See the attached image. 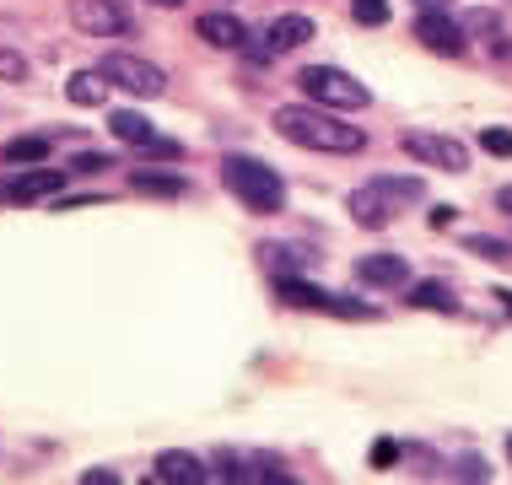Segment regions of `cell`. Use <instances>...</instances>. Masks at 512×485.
I'll return each mask as SVG.
<instances>
[{
	"instance_id": "5b68a950",
	"label": "cell",
	"mask_w": 512,
	"mask_h": 485,
	"mask_svg": "<svg viewBox=\"0 0 512 485\" xmlns=\"http://www.w3.org/2000/svg\"><path fill=\"white\" fill-rule=\"evenodd\" d=\"M98 71H103V81L108 87H119V92H130V97H162L168 92V71L162 65H151V60H141V54H103L98 60Z\"/></svg>"
},
{
	"instance_id": "8fae6325",
	"label": "cell",
	"mask_w": 512,
	"mask_h": 485,
	"mask_svg": "<svg viewBox=\"0 0 512 485\" xmlns=\"http://www.w3.org/2000/svg\"><path fill=\"white\" fill-rule=\"evenodd\" d=\"M415 44L442 54V60H459V54L469 49L464 44V27L453 22L448 11H421V17H415Z\"/></svg>"
},
{
	"instance_id": "d6986e66",
	"label": "cell",
	"mask_w": 512,
	"mask_h": 485,
	"mask_svg": "<svg viewBox=\"0 0 512 485\" xmlns=\"http://www.w3.org/2000/svg\"><path fill=\"white\" fill-rule=\"evenodd\" d=\"M130 189L135 194H157V200H178V194H184V178H178L173 168H135L130 173Z\"/></svg>"
},
{
	"instance_id": "ba28073f",
	"label": "cell",
	"mask_w": 512,
	"mask_h": 485,
	"mask_svg": "<svg viewBox=\"0 0 512 485\" xmlns=\"http://www.w3.org/2000/svg\"><path fill=\"white\" fill-rule=\"evenodd\" d=\"M71 22L87 38H124L135 33V17L124 0H71Z\"/></svg>"
},
{
	"instance_id": "ffe728a7",
	"label": "cell",
	"mask_w": 512,
	"mask_h": 485,
	"mask_svg": "<svg viewBox=\"0 0 512 485\" xmlns=\"http://www.w3.org/2000/svg\"><path fill=\"white\" fill-rule=\"evenodd\" d=\"M49 157V135H17V141L0 146V162L6 168H38Z\"/></svg>"
},
{
	"instance_id": "5bb4252c",
	"label": "cell",
	"mask_w": 512,
	"mask_h": 485,
	"mask_svg": "<svg viewBox=\"0 0 512 485\" xmlns=\"http://www.w3.org/2000/svg\"><path fill=\"white\" fill-rule=\"evenodd\" d=\"M195 33H200L211 49H243L248 27H243V17H232V11H200V17H195Z\"/></svg>"
},
{
	"instance_id": "484cf974",
	"label": "cell",
	"mask_w": 512,
	"mask_h": 485,
	"mask_svg": "<svg viewBox=\"0 0 512 485\" xmlns=\"http://www.w3.org/2000/svg\"><path fill=\"white\" fill-rule=\"evenodd\" d=\"M0 76H6V81H27V60L17 49H0Z\"/></svg>"
},
{
	"instance_id": "3957f363",
	"label": "cell",
	"mask_w": 512,
	"mask_h": 485,
	"mask_svg": "<svg viewBox=\"0 0 512 485\" xmlns=\"http://www.w3.org/2000/svg\"><path fill=\"white\" fill-rule=\"evenodd\" d=\"M221 184L238 194V200H243L254 216L286 211V184H281V173H275L270 162H259V157H243V151L221 157Z\"/></svg>"
},
{
	"instance_id": "277c9868",
	"label": "cell",
	"mask_w": 512,
	"mask_h": 485,
	"mask_svg": "<svg viewBox=\"0 0 512 485\" xmlns=\"http://www.w3.org/2000/svg\"><path fill=\"white\" fill-rule=\"evenodd\" d=\"M297 87H302V97H308V103L335 108V114H362V108L372 103V92H367L351 71H340V65H302Z\"/></svg>"
},
{
	"instance_id": "4dcf8cb0",
	"label": "cell",
	"mask_w": 512,
	"mask_h": 485,
	"mask_svg": "<svg viewBox=\"0 0 512 485\" xmlns=\"http://www.w3.org/2000/svg\"><path fill=\"white\" fill-rule=\"evenodd\" d=\"M81 485H119L114 469H81Z\"/></svg>"
},
{
	"instance_id": "836d02e7",
	"label": "cell",
	"mask_w": 512,
	"mask_h": 485,
	"mask_svg": "<svg viewBox=\"0 0 512 485\" xmlns=\"http://www.w3.org/2000/svg\"><path fill=\"white\" fill-rule=\"evenodd\" d=\"M421 11H448V0H415Z\"/></svg>"
},
{
	"instance_id": "8d00e7d4",
	"label": "cell",
	"mask_w": 512,
	"mask_h": 485,
	"mask_svg": "<svg viewBox=\"0 0 512 485\" xmlns=\"http://www.w3.org/2000/svg\"><path fill=\"white\" fill-rule=\"evenodd\" d=\"M507 459H512V442H507Z\"/></svg>"
},
{
	"instance_id": "cb8c5ba5",
	"label": "cell",
	"mask_w": 512,
	"mask_h": 485,
	"mask_svg": "<svg viewBox=\"0 0 512 485\" xmlns=\"http://www.w3.org/2000/svg\"><path fill=\"white\" fill-rule=\"evenodd\" d=\"M480 151H491V157H512V130H502V124L480 130Z\"/></svg>"
},
{
	"instance_id": "44dd1931",
	"label": "cell",
	"mask_w": 512,
	"mask_h": 485,
	"mask_svg": "<svg viewBox=\"0 0 512 485\" xmlns=\"http://www.w3.org/2000/svg\"><path fill=\"white\" fill-rule=\"evenodd\" d=\"M65 97H71L76 108H103V103H108V81H103V71H76L71 81H65Z\"/></svg>"
},
{
	"instance_id": "9a60e30c",
	"label": "cell",
	"mask_w": 512,
	"mask_h": 485,
	"mask_svg": "<svg viewBox=\"0 0 512 485\" xmlns=\"http://www.w3.org/2000/svg\"><path fill=\"white\" fill-rule=\"evenodd\" d=\"M313 38V22L302 17V11H286V17H275L270 27H265V44H270V54H292V49H302Z\"/></svg>"
},
{
	"instance_id": "d590c367",
	"label": "cell",
	"mask_w": 512,
	"mask_h": 485,
	"mask_svg": "<svg viewBox=\"0 0 512 485\" xmlns=\"http://www.w3.org/2000/svg\"><path fill=\"white\" fill-rule=\"evenodd\" d=\"M496 297H502V302H507V308H512V291H496Z\"/></svg>"
},
{
	"instance_id": "f546056e",
	"label": "cell",
	"mask_w": 512,
	"mask_h": 485,
	"mask_svg": "<svg viewBox=\"0 0 512 485\" xmlns=\"http://www.w3.org/2000/svg\"><path fill=\"white\" fill-rule=\"evenodd\" d=\"M399 459V448H394V442H372V469H389Z\"/></svg>"
},
{
	"instance_id": "e575fe53",
	"label": "cell",
	"mask_w": 512,
	"mask_h": 485,
	"mask_svg": "<svg viewBox=\"0 0 512 485\" xmlns=\"http://www.w3.org/2000/svg\"><path fill=\"white\" fill-rule=\"evenodd\" d=\"M151 6H173V11H178V6H184V0H151Z\"/></svg>"
},
{
	"instance_id": "30bf717a",
	"label": "cell",
	"mask_w": 512,
	"mask_h": 485,
	"mask_svg": "<svg viewBox=\"0 0 512 485\" xmlns=\"http://www.w3.org/2000/svg\"><path fill=\"white\" fill-rule=\"evenodd\" d=\"M211 480H275L286 485L292 475H286L275 459H259V453H238V448H221L211 459Z\"/></svg>"
},
{
	"instance_id": "f1b7e54d",
	"label": "cell",
	"mask_w": 512,
	"mask_h": 485,
	"mask_svg": "<svg viewBox=\"0 0 512 485\" xmlns=\"http://www.w3.org/2000/svg\"><path fill=\"white\" fill-rule=\"evenodd\" d=\"M453 475H459V480H491V469H486V459H459V464H453Z\"/></svg>"
},
{
	"instance_id": "7c38bea8",
	"label": "cell",
	"mask_w": 512,
	"mask_h": 485,
	"mask_svg": "<svg viewBox=\"0 0 512 485\" xmlns=\"http://www.w3.org/2000/svg\"><path fill=\"white\" fill-rule=\"evenodd\" d=\"M151 480H157V485H205V480H211V464L195 459V453H184V448H173V453H157Z\"/></svg>"
},
{
	"instance_id": "83f0119b",
	"label": "cell",
	"mask_w": 512,
	"mask_h": 485,
	"mask_svg": "<svg viewBox=\"0 0 512 485\" xmlns=\"http://www.w3.org/2000/svg\"><path fill=\"white\" fill-rule=\"evenodd\" d=\"M103 168H108L103 151H81V157H71V173H103Z\"/></svg>"
},
{
	"instance_id": "7402d4cb",
	"label": "cell",
	"mask_w": 512,
	"mask_h": 485,
	"mask_svg": "<svg viewBox=\"0 0 512 485\" xmlns=\"http://www.w3.org/2000/svg\"><path fill=\"white\" fill-rule=\"evenodd\" d=\"M464 248H469V254H480V259H491V265H512V243L507 238H486V232H475Z\"/></svg>"
},
{
	"instance_id": "6da1fadb",
	"label": "cell",
	"mask_w": 512,
	"mask_h": 485,
	"mask_svg": "<svg viewBox=\"0 0 512 485\" xmlns=\"http://www.w3.org/2000/svg\"><path fill=\"white\" fill-rule=\"evenodd\" d=\"M275 135L292 141V146H302V151H324V157H356V151L367 146L362 124H345V114L318 108V103L275 108Z\"/></svg>"
},
{
	"instance_id": "d6a6232c",
	"label": "cell",
	"mask_w": 512,
	"mask_h": 485,
	"mask_svg": "<svg viewBox=\"0 0 512 485\" xmlns=\"http://www.w3.org/2000/svg\"><path fill=\"white\" fill-rule=\"evenodd\" d=\"M496 211H502V216H512V184H502V189H496Z\"/></svg>"
},
{
	"instance_id": "1f68e13d",
	"label": "cell",
	"mask_w": 512,
	"mask_h": 485,
	"mask_svg": "<svg viewBox=\"0 0 512 485\" xmlns=\"http://www.w3.org/2000/svg\"><path fill=\"white\" fill-rule=\"evenodd\" d=\"M426 216H432V227H448V221H453V205H432Z\"/></svg>"
},
{
	"instance_id": "7a4b0ae2",
	"label": "cell",
	"mask_w": 512,
	"mask_h": 485,
	"mask_svg": "<svg viewBox=\"0 0 512 485\" xmlns=\"http://www.w3.org/2000/svg\"><path fill=\"white\" fill-rule=\"evenodd\" d=\"M421 194H426L421 178H367V184H356L345 194V211H351L356 227L378 232V227H389L405 205H421Z\"/></svg>"
},
{
	"instance_id": "8992f818",
	"label": "cell",
	"mask_w": 512,
	"mask_h": 485,
	"mask_svg": "<svg viewBox=\"0 0 512 485\" xmlns=\"http://www.w3.org/2000/svg\"><path fill=\"white\" fill-rule=\"evenodd\" d=\"M275 291H281V302H286V308H313V313H335V318H372L367 302L335 297V291L313 286L308 275H281V281H275Z\"/></svg>"
},
{
	"instance_id": "9c48e42d",
	"label": "cell",
	"mask_w": 512,
	"mask_h": 485,
	"mask_svg": "<svg viewBox=\"0 0 512 485\" xmlns=\"http://www.w3.org/2000/svg\"><path fill=\"white\" fill-rule=\"evenodd\" d=\"M65 178H71V168H22L17 178H0V200L11 205H33V200H49V194L65 189Z\"/></svg>"
},
{
	"instance_id": "ac0fdd59",
	"label": "cell",
	"mask_w": 512,
	"mask_h": 485,
	"mask_svg": "<svg viewBox=\"0 0 512 485\" xmlns=\"http://www.w3.org/2000/svg\"><path fill=\"white\" fill-rule=\"evenodd\" d=\"M108 130H114V141H124V146H146L151 135H157V124L146 114H135V108H114V114H108Z\"/></svg>"
},
{
	"instance_id": "e0dca14e",
	"label": "cell",
	"mask_w": 512,
	"mask_h": 485,
	"mask_svg": "<svg viewBox=\"0 0 512 485\" xmlns=\"http://www.w3.org/2000/svg\"><path fill=\"white\" fill-rule=\"evenodd\" d=\"M410 308H421V313H459V297H453V286L448 281H410Z\"/></svg>"
},
{
	"instance_id": "52a82bcc",
	"label": "cell",
	"mask_w": 512,
	"mask_h": 485,
	"mask_svg": "<svg viewBox=\"0 0 512 485\" xmlns=\"http://www.w3.org/2000/svg\"><path fill=\"white\" fill-rule=\"evenodd\" d=\"M399 146H405V157L421 162V168H437V173H464L469 168V151H464V141H453V135L405 130V135H399Z\"/></svg>"
},
{
	"instance_id": "4fadbf2b",
	"label": "cell",
	"mask_w": 512,
	"mask_h": 485,
	"mask_svg": "<svg viewBox=\"0 0 512 485\" xmlns=\"http://www.w3.org/2000/svg\"><path fill=\"white\" fill-rule=\"evenodd\" d=\"M356 281L394 291V286H410V265L399 254H362L356 259Z\"/></svg>"
},
{
	"instance_id": "4316f807",
	"label": "cell",
	"mask_w": 512,
	"mask_h": 485,
	"mask_svg": "<svg viewBox=\"0 0 512 485\" xmlns=\"http://www.w3.org/2000/svg\"><path fill=\"white\" fill-rule=\"evenodd\" d=\"M475 33H502V22H496L491 11H475V17L464 22V38H475Z\"/></svg>"
},
{
	"instance_id": "2e32d148",
	"label": "cell",
	"mask_w": 512,
	"mask_h": 485,
	"mask_svg": "<svg viewBox=\"0 0 512 485\" xmlns=\"http://www.w3.org/2000/svg\"><path fill=\"white\" fill-rule=\"evenodd\" d=\"M259 265L281 281V275H308L313 254H308V248H297V243H265V248H259Z\"/></svg>"
},
{
	"instance_id": "d4e9b609",
	"label": "cell",
	"mask_w": 512,
	"mask_h": 485,
	"mask_svg": "<svg viewBox=\"0 0 512 485\" xmlns=\"http://www.w3.org/2000/svg\"><path fill=\"white\" fill-rule=\"evenodd\" d=\"M141 151H146V157H168V162H178V157H184V146H178V141H168V135H151V141H146Z\"/></svg>"
},
{
	"instance_id": "603a6c76",
	"label": "cell",
	"mask_w": 512,
	"mask_h": 485,
	"mask_svg": "<svg viewBox=\"0 0 512 485\" xmlns=\"http://www.w3.org/2000/svg\"><path fill=\"white\" fill-rule=\"evenodd\" d=\"M351 17L362 27H383L389 22V0H351Z\"/></svg>"
}]
</instances>
